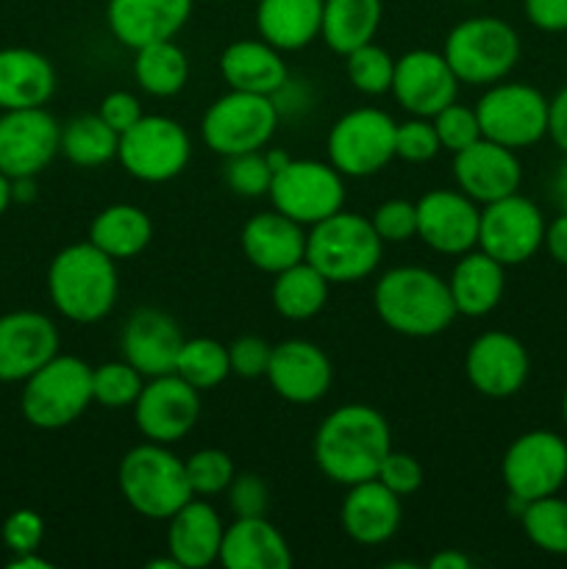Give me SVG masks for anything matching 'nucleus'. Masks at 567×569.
<instances>
[{"label":"nucleus","instance_id":"1","mask_svg":"<svg viewBox=\"0 0 567 569\" xmlns=\"http://www.w3.org/2000/svg\"><path fill=\"white\" fill-rule=\"evenodd\" d=\"M392 450V433L384 415L365 403H345L320 422L315 433V461L328 481L339 487L376 478L384 456Z\"/></svg>","mask_w":567,"mask_h":569},{"label":"nucleus","instance_id":"2","mask_svg":"<svg viewBox=\"0 0 567 569\" xmlns=\"http://www.w3.org/2000/svg\"><path fill=\"white\" fill-rule=\"evenodd\" d=\"M376 315L389 331L411 339H428L448 331L456 306L445 278L426 267H395L372 289Z\"/></svg>","mask_w":567,"mask_h":569},{"label":"nucleus","instance_id":"3","mask_svg":"<svg viewBox=\"0 0 567 569\" xmlns=\"http://www.w3.org/2000/svg\"><path fill=\"white\" fill-rule=\"evenodd\" d=\"M48 295L64 320L92 326L111 315L120 295L117 261L92 242L67 244L48 270Z\"/></svg>","mask_w":567,"mask_h":569},{"label":"nucleus","instance_id":"4","mask_svg":"<svg viewBox=\"0 0 567 569\" xmlns=\"http://www.w3.org/2000/svg\"><path fill=\"white\" fill-rule=\"evenodd\" d=\"M117 487L126 503L148 520H170L195 498L183 459L159 442L137 445L122 456Z\"/></svg>","mask_w":567,"mask_h":569},{"label":"nucleus","instance_id":"5","mask_svg":"<svg viewBox=\"0 0 567 569\" xmlns=\"http://www.w3.org/2000/svg\"><path fill=\"white\" fill-rule=\"evenodd\" d=\"M384 242L370 217L337 211L306 233V261L328 278V283H356L381 264Z\"/></svg>","mask_w":567,"mask_h":569},{"label":"nucleus","instance_id":"6","mask_svg":"<svg viewBox=\"0 0 567 569\" xmlns=\"http://www.w3.org/2000/svg\"><path fill=\"white\" fill-rule=\"evenodd\" d=\"M22 383V417L42 431L72 426L94 403L92 367L78 356L56 353Z\"/></svg>","mask_w":567,"mask_h":569},{"label":"nucleus","instance_id":"7","mask_svg":"<svg viewBox=\"0 0 567 569\" xmlns=\"http://www.w3.org/2000/svg\"><path fill=\"white\" fill-rule=\"evenodd\" d=\"M442 56L459 83L493 87L515 70L520 59V37L498 17H470L454 26L445 39Z\"/></svg>","mask_w":567,"mask_h":569},{"label":"nucleus","instance_id":"8","mask_svg":"<svg viewBox=\"0 0 567 569\" xmlns=\"http://www.w3.org/2000/svg\"><path fill=\"white\" fill-rule=\"evenodd\" d=\"M278 128V106L270 94L228 89L206 109L200 120L203 144L217 156H239L261 150Z\"/></svg>","mask_w":567,"mask_h":569},{"label":"nucleus","instance_id":"9","mask_svg":"<svg viewBox=\"0 0 567 569\" xmlns=\"http://www.w3.org/2000/svg\"><path fill=\"white\" fill-rule=\"evenodd\" d=\"M548 103L531 83H493L476 103L481 137L511 150L531 148L548 137Z\"/></svg>","mask_w":567,"mask_h":569},{"label":"nucleus","instance_id":"10","mask_svg":"<svg viewBox=\"0 0 567 569\" xmlns=\"http://www.w3.org/2000/svg\"><path fill=\"white\" fill-rule=\"evenodd\" d=\"M192 156L187 128L165 114H142L120 133L117 161L131 178L145 183H165L181 176Z\"/></svg>","mask_w":567,"mask_h":569},{"label":"nucleus","instance_id":"11","mask_svg":"<svg viewBox=\"0 0 567 569\" xmlns=\"http://www.w3.org/2000/svg\"><path fill=\"white\" fill-rule=\"evenodd\" d=\"M272 209L304 228L317 226L345 206V176L331 161L289 159L270 183Z\"/></svg>","mask_w":567,"mask_h":569},{"label":"nucleus","instance_id":"12","mask_svg":"<svg viewBox=\"0 0 567 569\" xmlns=\"http://www.w3.org/2000/svg\"><path fill=\"white\" fill-rule=\"evenodd\" d=\"M398 122L381 109H354L339 117L328 131V161L345 178H367L395 159Z\"/></svg>","mask_w":567,"mask_h":569},{"label":"nucleus","instance_id":"13","mask_svg":"<svg viewBox=\"0 0 567 569\" xmlns=\"http://www.w3.org/2000/svg\"><path fill=\"white\" fill-rule=\"evenodd\" d=\"M509 498L520 503L559 495L567 481V442L554 431L520 433L500 465Z\"/></svg>","mask_w":567,"mask_h":569},{"label":"nucleus","instance_id":"14","mask_svg":"<svg viewBox=\"0 0 567 569\" xmlns=\"http://www.w3.org/2000/svg\"><path fill=\"white\" fill-rule=\"evenodd\" d=\"M545 217L537 203L520 192L493 200L481 209L478 250L493 256L504 267H517L531 259L545 242Z\"/></svg>","mask_w":567,"mask_h":569},{"label":"nucleus","instance_id":"15","mask_svg":"<svg viewBox=\"0 0 567 569\" xmlns=\"http://www.w3.org/2000/svg\"><path fill=\"white\" fill-rule=\"evenodd\" d=\"M61 153V126L44 106L11 109L0 117V172L37 178Z\"/></svg>","mask_w":567,"mask_h":569},{"label":"nucleus","instance_id":"16","mask_svg":"<svg viewBox=\"0 0 567 569\" xmlns=\"http://www.w3.org/2000/svg\"><path fill=\"white\" fill-rule=\"evenodd\" d=\"M200 417V392L181 376L148 378L133 403V422L148 442L176 445L195 428Z\"/></svg>","mask_w":567,"mask_h":569},{"label":"nucleus","instance_id":"17","mask_svg":"<svg viewBox=\"0 0 567 569\" xmlns=\"http://www.w3.org/2000/svg\"><path fill=\"white\" fill-rule=\"evenodd\" d=\"M481 209L461 189H431L417 200V237L442 256L478 248Z\"/></svg>","mask_w":567,"mask_h":569},{"label":"nucleus","instance_id":"18","mask_svg":"<svg viewBox=\"0 0 567 569\" xmlns=\"http://www.w3.org/2000/svg\"><path fill=\"white\" fill-rule=\"evenodd\" d=\"M400 106L415 117L431 120L437 111L450 106L459 94V78L450 70L448 59L437 50L417 48L395 59L392 89Z\"/></svg>","mask_w":567,"mask_h":569},{"label":"nucleus","instance_id":"19","mask_svg":"<svg viewBox=\"0 0 567 569\" xmlns=\"http://www.w3.org/2000/svg\"><path fill=\"white\" fill-rule=\"evenodd\" d=\"M528 350L506 331H487L472 339L465 356V372L470 387L484 398L504 400L520 392L528 381Z\"/></svg>","mask_w":567,"mask_h":569},{"label":"nucleus","instance_id":"20","mask_svg":"<svg viewBox=\"0 0 567 569\" xmlns=\"http://www.w3.org/2000/svg\"><path fill=\"white\" fill-rule=\"evenodd\" d=\"M265 378L270 381L272 392L287 403L311 406L326 398L331 389L334 367L326 350L317 348L315 342L287 339V342L272 345Z\"/></svg>","mask_w":567,"mask_h":569},{"label":"nucleus","instance_id":"21","mask_svg":"<svg viewBox=\"0 0 567 569\" xmlns=\"http://www.w3.org/2000/svg\"><path fill=\"white\" fill-rule=\"evenodd\" d=\"M59 353V328L39 311L0 317V381H26Z\"/></svg>","mask_w":567,"mask_h":569},{"label":"nucleus","instance_id":"22","mask_svg":"<svg viewBox=\"0 0 567 569\" xmlns=\"http://www.w3.org/2000/svg\"><path fill=\"white\" fill-rule=\"evenodd\" d=\"M454 178L467 198L487 206L520 189L523 167L517 150L481 137L470 148L454 153Z\"/></svg>","mask_w":567,"mask_h":569},{"label":"nucleus","instance_id":"23","mask_svg":"<svg viewBox=\"0 0 567 569\" xmlns=\"http://www.w3.org/2000/svg\"><path fill=\"white\" fill-rule=\"evenodd\" d=\"M183 333L178 322L161 309H137L122 328V359L145 378L176 372Z\"/></svg>","mask_w":567,"mask_h":569},{"label":"nucleus","instance_id":"24","mask_svg":"<svg viewBox=\"0 0 567 569\" xmlns=\"http://www.w3.org/2000/svg\"><path fill=\"white\" fill-rule=\"evenodd\" d=\"M192 3L195 0H109L106 22L117 42L139 50L176 37L187 26Z\"/></svg>","mask_w":567,"mask_h":569},{"label":"nucleus","instance_id":"25","mask_svg":"<svg viewBox=\"0 0 567 569\" xmlns=\"http://www.w3.org/2000/svg\"><path fill=\"white\" fill-rule=\"evenodd\" d=\"M239 244L256 270L278 276L306 259V228L276 209L261 211L245 222Z\"/></svg>","mask_w":567,"mask_h":569},{"label":"nucleus","instance_id":"26","mask_svg":"<svg viewBox=\"0 0 567 569\" xmlns=\"http://www.w3.org/2000/svg\"><path fill=\"white\" fill-rule=\"evenodd\" d=\"M400 517H404L400 498L392 489L384 487L378 478L348 487L342 511H339L342 531L354 542L367 545V548L389 542L400 528Z\"/></svg>","mask_w":567,"mask_h":569},{"label":"nucleus","instance_id":"27","mask_svg":"<svg viewBox=\"0 0 567 569\" xmlns=\"http://www.w3.org/2000/svg\"><path fill=\"white\" fill-rule=\"evenodd\" d=\"M167 526V553L181 569H206L220 559V545L226 526L215 506L203 500H189L170 517Z\"/></svg>","mask_w":567,"mask_h":569},{"label":"nucleus","instance_id":"28","mask_svg":"<svg viewBox=\"0 0 567 569\" xmlns=\"http://www.w3.org/2000/svg\"><path fill=\"white\" fill-rule=\"evenodd\" d=\"M217 561L226 569H289L292 550L267 517H237L226 526Z\"/></svg>","mask_w":567,"mask_h":569},{"label":"nucleus","instance_id":"29","mask_svg":"<svg viewBox=\"0 0 567 569\" xmlns=\"http://www.w3.org/2000/svg\"><path fill=\"white\" fill-rule=\"evenodd\" d=\"M220 72L228 89L253 94H276L287 83L289 70L281 50L265 39H239L220 56Z\"/></svg>","mask_w":567,"mask_h":569},{"label":"nucleus","instance_id":"30","mask_svg":"<svg viewBox=\"0 0 567 569\" xmlns=\"http://www.w3.org/2000/svg\"><path fill=\"white\" fill-rule=\"evenodd\" d=\"M456 315L487 317L498 309L506 292V267L484 250H467L459 256L448 278Z\"/></svg>","mask_w":567,"mask_h":569},{"label":"nucleus","instance_id":"31","mask_svg":"<svg viewBox=\"0 0 567 569\" xmlns=\"http://www.w3.org/2000/svg\"><path fill=\"white\" fill-rule=\"evenodd\" d=\"M56 92V70L31 48L0 50V109H39Z\"/></svg>","mask_w":567,"mask_h":569},{"label":"nucleus","instance_id":"32","mask_svg":"<svg viewBox=\"0 0 567 569\" xmlns=\"http://www.w3.org/2000/svg\"><path fill=\"white\" fill-rule=\"evenodd\" d=\"M322 0H259L256 28L281 53L304 50L320 37Z\"/></svg>","mask_w":567,"mask_h":569},{"label":"nucleus","instance_id":"33","mask_svg":"<svg viewBox=\"0 0 567 569\" xmlns=\"http://www.w3.org/2000/svg\"><path fill=\"white\" fill-rule=\"evenodd\" d=\"M153 239V222L139 206L115 203L98 211L89 226V242L115 261L133 259Z\"/></svg>","mask_w":567,"mask_h":569},{"label":"nucleus","instance_id":"34","mask_svg":"<svg viewBox=\"0 0 567 569\" xmlns=\"http://www.w3.org/2000/svg\"><path fill=\"white\" fill-rule=\"evenodd\" d=\"M381 0H322L320 39L339 56L372 42L381 26Z\"/></svg>","mask_w":567,"mask_h":569},{"label":"nucleus","instance_id":"35","mask_svg":"<svg viewBox=\"0 0 567 569\" xmlns=\"http://www.w3.org/2000/svg\"><path fill=\"white\" fill-rule=\"evenodd\" d=\"M328 287H331L328 278L304 259L276 276L270 292L272 309H276L284 320H311V317H317L326 309Z\"/></svg>","mask_w":567,"mask_h":569},{"label":"nucleus","instance_id":"36","mask_svg":"<svg viewBox=\"0 0 567 569\" xmlns=\"http://www.w3.org/2000/svg\"><path fill=\"white\" fill-rule=\"evenodd\" d=\"M133 78L150 98H176L189 81V59L172 39L150 42L137 50Z\"/></svg>","mask_w":567,"mask_h":569},{"label":"nucleus","instance_id":"37","mask_svg":"<svg viewBox=\"0 0 567 569\" xmlns=\"http://www.w3.org/2000/svg\"><path fill=\"white\" fill-rule=\"evenodd\" d=\"M120 148V133L109 128L100 114H81L72 117L61 128V153L70 164L94 170L117 159Z\"/></svg>","mask_w":567,"mask_h":569},{"label":"nucleus","instance_id":"38","mask_svg":"<svg viewBox=\"0 0 567 569\" xmlns=\"http://www.w3.org/2000/svg\"><path fill=\"white\" fill-rule=\"evenodd\" d=\"M176 376H181L189 387L198 392L215 389L231 376V361H228V345L209 337L183 339L178 350Z\"/></svg>","mask_w":567,"mask_h":569},{"label":"nucleus","instance_id":"39","mask_svg":"<svg viewBox=\"0 0 567 569\" xmlns=\"http://www.w3.org/2000/svg\"><path fill=\"white\" fill-rule=\"evenodd\" d=\"M528 542L550 556H567V500L559 495L531 500L520 511Z\"/></svg>","mask_w":567,"mask_h":569},{"label":"nucleus","instance_id":"40","mask_svg":"<svg viewBox=\"0 0 567 569\" xmlns=\"http://www.w3.org/2000/svg\"><path fill=\"white\" fill-rule=\"evenodd\" d=\"M148 378L137 367L122 361H106V365L92 367V398L106 409H128L137 403Z\"/></svg>","mask_w":567,"mask_h":569},{"label":"nucleus","instance_id":"41","mask_svg":"<svg viewBox=\"0 0 567 569\" xmlns=\"http://www.w3.org/2000/svg\"><path fill=\"white\" fill-rule=\"evenodd\" d=\"M345 70H348L350 83L359 89L361 94H384L392 89L395 78V59L376 42H367L361 48L350 50L345 56Z\"/></svg>","mask_w":567,"mask_h":569},{"label":"nucleus","instance_id":"42","mask_svg":"<svg viewBox=\"0 0 567 569\" xmlns=\"http://www.w3.org/2000/svg\"><path fill=\"white\" fill-rule=\"evenodd\" d=\"M183 465H187V478L195 498L222 495L228 487H231L233 476H237V467H233L231 456H228L226 450H217V448L198 450V453L189 456Z\"/></svg>","mask_w":567,"mask_h":569},{"label":"nucleus","instance_id":"43","mask_svg":"<svg viewBox=\"0 0 567 569\" xmlns=\"http://www.w3.org/2000/svg\"><path fill=\"white\" fill-rule=\"evenodd\" d=\"M222 176H226V187L239 198H261V194L270 192L272 170L261 150L228 156Z\"/></svg>","mask_w":567,"mask_h":569},{"label":"nucleus","instance_id":"44","mask_svg":"<svg viewBox=\"0 0 567 569\" xmlns=\"http://www.w3.org/2000/svg\"><path fill=\"white\" fill-rule=\"evenodd\" d=\"M434 128H437V137L439 144L450 153H459V150L470 148L472 142L481 139V126H478V117L476 109H467L461 103H450L445 106L442 111L431 117Z\"/></svg>","mask_w":567,"mask_h":569},{"label":"nucleus","instance_id":"45","mask_svg":"<svg viewBox=\"0 0 567 569\" xmlns=\"http://www.w3.org/2000/svg\"><path fill=\"white\" fill-rule=\"evenodd\" d=\"M439 137L437 128L428 117H415V120L398 122L395 128V156L409 164H422V161H431L439 153Z\"/></svg>","mask_w":567,"mask_h":569},{"label":"nucleus","instance_id":"46","mask_svg":"<svg viewBox=\"0 0 567 569\" xmlns=\"http://www.w3.org/2000/svg\"><path fill=\"white\" fill-rule=\"evenodd\" d=\"M370 222L381 242H409L417 237V203L404 198L387 200L372 211Z\"/></svg>","mask_w":567,"mask_h":569},{"label":"nucleus","instance_id":"47","mask_svg":"<svg viewBox=\"0 0 567 569\" xmlns=\"http://www.w3.org/2000/svg\"><path fill=\"white\" fill-rule=\"evenodd\" d=\"M272 345H267L261 337H237L228 345V361H231V372L239 378H265L267 367H270Z\"/></svg>","mask_w":567,"mask_h":569},{"label":"nucleus","instance_id":"48","mask_svg":"<svg viewBox=\"0 0 567 569\" xmlns=\"http://www.w3.org/2000/svg\"><path fill=\"white\" fill-rule=\"evenodd\" d=\"M378 481L387 489H392L398 498H406V495H415L417 489L422 487V467L417 465L415 456L400 453V450H389L384 456L381 467L376 472Z\"/></svg>","mask_w":567,"mask_h":569},{"label":"nucleus","instance_id":"49","mask_svg":"<svg viewBox=\"0 0 567 569\" xmlns=\"http://www.w3.org/2000/svg\"><path fill=\"white\" fill-rule=\"evenodd\" d=\"M228 492V506H231L233 517H265L267 503H270V492L267 483L253 472H239L233 476Z\"/></svg>","mask_w":567,"mask_h":569},{"label":"nucleus","instance_id":"50","mask_svg":"<svg viewBox=\"0 0 567 569\" xmlns=\"http://www.w3.org/2000/svg\"><path fill=\"white\" fill-rule=\"evenodd\" d=\"M44 539V520L31 509H17L3 522V542L11 553H31L39 550Z\"/></svg>","mask_w":567,"mask_h":569},{"label":"nucleus","instance_id":"51","mask_svg":"<svg viewBox=\"0 0 567 569\" xmlns=\"http://www.w3.org/2000/svg\"><path fill=\"white\" fill-rule=\"evenodd\" d=\"M98 114L103 117V122L109 128H115L117 133H126L133 122H139L142 117V106L133 98L131 92H109L100 100Z\"/></svg>","mask_w":567,"mask_h":569},{"label":"nucleus","instance_id":"52","mask_svg":"<svg viewBox=\"0 0 567 569\" xmlns=\"http://www.w3.org/2000/svg\"><path fill=\"white\" fill-rule=\"evenodd\" d=\"M528 22L545 33L567 31V0H523Z\"/></svg>","mask_w":567,"mask_h":569},{"label":"nucleus","instance_id":"53","mask_svg":"<svg viewBox=\"0 0 567 569\" xmlns=\"http://www.w3.org/2000/svg\"><path fill=\"white\" fill-rule=\"evenodd\" d=\"M548 137L567 156V83L548 103Z\"/></svg>","mask_w":567,"mask_h":569},{"label":"nucleus","instance_id":"54","mask_svg":"<svg viewBox=\"0 0 567 569\" xmlns=\"http://www.w3.org/2000/svg\"><path fill=\"white\" fill-rule=\"evenodd\" d=\"M543 248L548 250L556 264L567 267V211H559V217L545 226Z\"/></svg>","mask_w":567,"mask_h":569},{"label":"nucleus","instance_id":"55","mask_svg":"<svg viewBox=\"0 0 567 569\" xmlns=\"http://www.w3.org/2000/svg\"><path fill=\"white\" fill-rule=\"evenodd\" d=\"M548 189H550V200H554L556 209L567 211V156H565V161L556 167L554 176H550Z\"/></svg>","mask_w":567,"mask_h":569},{"label":"nucleus","instance_id":"56","mask_svg":"<svg viewBox=\"0 0 567 569\" xmlns=\"http://www.w3.org/2000/svg\"><path fill=\"white\" fill-rule=\"evenodd\" d=\"M428 569H470V559L459 550L448 548V550H439L437 556H431L428 561Z\"/></svg>","mask_w":567,"mask_h":569},{"label":"nucleus","instance_id":"57","mask_svg":"<svg viewBox=\"0 0 567 569\" xmlns=\"http://www.w3.org/2000/svg\"><path fill=\"white\" fill-rule=\"evenodd\" d=\"M11 569H50L53 565L44 559H39L37 550H31V553H17L14 559L9 561Z\"/></svg>","mask_w":567,"mask_h":569},{"label":"nucleus","instance_id":"58","mask_svg":"<svg viewBox=\"0 0 567 569\" xmlns=\"http://www.w3.org/2000/svg\"><path fill=\"white\" fill-rule=\"evenodd\" d=\"M11 200H14V194H11V178L0 172V217L6 214V209L11 206Z\"/></svg>","mask_w":567,"mask_h":569},{"label":"nucleus","instance_id":"59","mask_svg":"<svg viewBox=\"0 0 567 569\" xmlns=\"http://www.w3.org/2000/svg\"><path fill=\"white\" fill-rule=\"evenodd\" d=\"M265 159H267V164H270V170L278 172L284 164H287L289 159H292V156H287V153H284V150H267Z\"/></svg>","mask_w":567,"mask_h":569},{"label":"nucleus","instance_id":"60","mask_svg":"<svg viewBox=\"0 0 567 569\" xmlns=\"http://www.w3.org/2000/svg\"><path fill=\"white\" fill-rule=\"evenodd\" d=\"M561 417H565V426H567V389L565 395H561Z\"/></svg>","mask_w":567,"mask_h":569}]
</instances>
